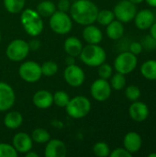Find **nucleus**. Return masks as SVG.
<instances>
[{
  "label": "nucleus",
  "mask_w": 156,
  "mask_h": 157,
  "mask_svg": "<svg viewBox=\"0 0 156 157\" xmlns=\"http://www.w3.org/2000/svg\"><path fill=\"white\" fill-rule=\"evenodd\" d=\"M71 18L79 25L87 26L97 21L98 8L90 0H76L70 7Z\"/></svg>",
  "instance_id": "1"
},
{
  "label": "nucleus",
  "mask_w": 156,
  "mask_h": 157,
  "mask_svg": "<svg viewBox=\"0 0 156 157\" xmlns=\"http://www.w3.org/2000/svg\"><path fill=\"white\" fill-rule=\"evenodd\" d=\"M21 24L25 31L32 37L40 35L43 30V21L36 10L25 9L21 14Z\"/></svg>",
  "instance_id": "2"
},
{
  "label": "nucleus",
  "mask_w": 156,
  "mask_h": 157,
  "mask_svg": "<svg viewBox=\"0 0 156 157\" xmlns=\"http://www.w3.org/2000/svg\"><path fill=\"white\" fill-rule=\"evenodd\" d=\"M81 61L91 67H97L106 62L107 53L105 50L98 44H87L83 47L80 53Z\"/></svg>",
  "instance_id": "3"
},
{
  "label": "nucleus",
  "mask_w": 156,
  "mask_h": 157,
  "mask_svg": "<svg viewBox=\"0 0 156 157\" xmlns=\"http://www.w3.org/2000/svg\"><path fill=\"white\" fill-rule=\"evenodd\" d=\"M67 114L73 119H82L91 110V102L86 97L76 96L69 100L65 107Z\"/></svg>",
  "instance_id": "4"
},
{
  "label": "nucleus",
  "mask_w": 156,
  "mask_h": 157,
  "mask_svg": "<svg viewBox=\"0 0 156 157\" xmlns=\"http://www.w3.org/2000/svg\"><path fill=\"white\" fill-rule=\"evenodd\" d=\"M49 24L52 31L60 35H65L69 33L73 28L71 17L66 12H62L59 10L55 11L50 17Z\"/></svg>",
  "instance_id": "5"
},
{
  "label": "nucleus",
  "mask_w": 156,
  "mask_h": 157,
  "mask_svg": "<svg viewBox=\"0 0 156 157\" xmlns=\"http://www.w3.org/2000/svg\"><path fill=\"white\" fill-rule=\"evenodd\" d=\"M138 64L137 55L129 52H124L119 54L114 61V68L118 73L128 75L133 72Z\"/></svg>",
  "instance_id": "6"
},
{
  "label": "nucleus",
  "mask_w": 156,
  "mask_h": 157,
  "mask_svg": "<svg viewBox=\"0 0 156 157\" xmlns=\"http://www.w3.org/2000/svg\"><path fill=\"white\" fill-rule=\"evenodd\" d=\"M29 43L23 40L17 39L12 40L6 50V54L7 58L13 62L23 61L29 52Z\"/></svg>",
  "instance_id": "7"
},
{
  "label": "nucleus",
  "mask_w": 156,
  "mask_h": 157,
  "mask_svg": "<svg viewBox=\"0 0 156 157\" xmlns=\"http://www.w3.org/2000/svg\"><path fill=\"white\" fill-rule=\"evenodd\" d=\"M113 13L118 20L122 23H128L134 19L137 7L136 5L129 0H121L114 6Z\"/></svg>",
  "instance_id": "8"
},
{
  "label": "nucleus",
  "mask_w": 156,
  "mask_h": 157,
  "mask_svg": "<svg viewBox=\"0 0 156 157\" xmlns=\"http://www.w3.org/2000/svg\"><path fill=\"white\" fill-rule=\"evenodd\" d=\"M18 74L24 81L28 83H35L39 81L42 75L41 66L34 61H28L19 66Z\"/></svg>",
  "instance_id": "9"
},
{
  "label": "nucleus",
  "mask_w": 156,
  "mask_h": 157,
  "mask_svg": "<svg viewBox=\"0 0 156 157\" xmlns=\"http://www.w3.org/2000/svg\"><path fill=\"white\" fill-rule=\"evenodd\" d=\"M91 96L93 98L99 102H104L108 100L111 95V86L108 80L103 78H98L95 80L90 87Z\"/></svg>",
  "instance_id": "10"
},
{
  "label": "nucleus",
  "mask_w": 156,
  "mask_h": 157,
  "mask_svg": "<svg viewBox=\"0 0 156 157\" xmlns=\"http://www.w3.org/2000/svg\"><path fill=\"white\" fill-rule=\"evenodd\" d=\"M63 77L69 86L73 87H78L83 85L86 75L83 69L74 63L72 65H67L63 72Z\"/></svg>",
  "instance_id": "11"
},
{
  "label": "nucleus",
  "mask_w": 156,
  "mask_h": 157,
  "mask_svg": "<svg viewBox=\"0 0 156 157\" xmlns=\"http://www.w3.org/2000/svg\"><path fill=\"white\" fill-rule=\"evenodd\" d=\"M16 101V95L13 88L6 83L0 82V111L10 109Z\"/></svg>",
  "instance_id": "12"
},
{
  "label": "nucleus",
  "mask_w": 156,
  "mask_h": 157,
  "mask_svg": "<svg viewBox=\"0 0 156 157\" xmlns=\"http://www.w3.org/2000/svg\"><path fill=\"white\" fill-rule=\"evenodd\" d=\"M12 145L17 153L26 154L32 149L33 141L26 132H17L12 140Z\"/></svg>",
  "instance_id": "13"
},
{
  "label": "nucleus",
  "mask_w": 156,
  "mask_h": 157,
  "mask_svg": "<svg viewBox=\"0 0 156 157\" xmlns=\"http://www.w3.org/2000/svg\"><path fill=\"white\" fill-rule=\"evenodd\" d=\"M129 115L134 121L143 122L149 116V108L144 102L133 101L129 108Z\"/></svg>",
  "instance_id": "14"
},
{
  "label": "nucleus",
  "mask_w": 156,
  "mask_h": 157,
  "mask_svg": "<svg viewBox=\"0 0 156 157\" xmlns=\"http://www.w3.org/2000/svg\"><path fill=\"white\" fill-rule=\"evenodd\" d=\"M44 155L46 157H65L67 155L66 145L61 140L50 139L45 147Z\"/></svg>",
  "instance_id": "15"
},
{
  "label": "nucleus",
  "mask_w": 156,
  "mask_h": 157,
  "mask_svg": "<svg viewBox=\"0 0 156 157\" xmlns=\"http://www.w3.org/2000/svg\"><path fill=\"white\" fill-rule=\"evenodd\" d=\"M135 26L142 30L150 29L154 22V15L150 9H142L134 17Z\"/></svg>",
  "instance_id": "16"
},
{
  "label": "nucleus",
  "mask_w": 156,
  "mask_h": 157,
  "mask_svg": "<svg viewBox=\"0 0 156 157\" xmlns=\"http://www.w3.org/2000/svg\"><path fill=\"white\" fill-rule=\"evenodd\" d=\"M143 140L141 135L135 132H130L126 133L123 139V146L124 148L130 152L131 155L137 153L142 148Z\"/></svg>",
  "instance_id": "17"
},
{
  "label": "nucleus",
  "mask_w": 156,
  "mask_h": 157,
  "mask_svg": "<svg viewBox=\"0 0 156 157\" xmlns=\"http://www.w3.org/2000/svg\"><path fill=\"white\" fill-rule=\"evenodd\" d=\"M33 104L40 109H46L53 104V95L48 90H40L32 98Z\"/></svg>",
  "instance_id": "18"
},
{
  "label": "nucleus",
  "mask_w": 156,
  "mask_h": 157,
  "mask_svg": "<svg viewBox=\"0 0 156 157\" xmlns=\"http://www.w3.org/2000/svg\"><path fill=\"white\" fill-rule=\"evenodd\" d=\"M83 38L88 44H98L103 40V33L97 27L91 24L84 29Z\"/></svg>",
  "instance_id": "19"
},
{
  "label": "nucleus",
  "mask_w": 156,
  "mask_h": 157,
  "mask_svg": "<svg viewBox=\"0 0 156 157\" xmlns=\"http://www.w3.org/2000/svg\"><path fill=\"white\" fill-rule=\"evenodd\" d=\"M64 51L68 55H71L73 57H77L80 55L82 50H83V44L82 41L76 38V37H69L64 41Z\"/></svg>",
  "instance_id": "20"
},
{
  "label": "nucleus",
  "mask_w": 156,
  "mask_h": 157,
  "mask_svg": "<svg viewBox=\"0 0 156 157\" xmlns=\"http://www.w3.org/2000/svg\"><path fill=\"white\" fill-rule=\"evenodd\" d=\"M107 35L111 40H119L124 34V26L120 20H113L107 25Z\"/></svg>",
  "instance_id": "21"
},
{
  "label": "nucleus",
  "mask_w": 156,
  "mask_h": 157,
  "mask_svg": "<svg viewBox=\"0 0 156 157\" xmlns=\"http://www.w3.org/2000/svg\"><path fill=\"white\" fill-rule=\"evenodd\" d=\"M23 122V117L18 111H11L6 113L4 119V124L7 129L16 130L21 126Z\"/></svg>",
  "instance_id": "22"
},
{
  "label": "nucleus",
  "mask_w": 156,
  "mask_h": 157,
  "mask_svg": "<svg viewBox=\"0 0 156 157\" xmlns=\"http://www.w3.org/2000/svg\"><path fill=\"white\" fill-rule=\"evenodd\" d=\"M142 75L151 81H156V60L150 59L145 61L141 66Z\"/></svg>",
  "instance_id": "23"
},
{
  "label": "nucleus",
  "mask_w": 156,
  "mask_h": 157,
  "mask_svg": "<svg viewBox=\"0 0 156 157\" xmlns=\"http://www.w3.org/2000/svg\"><path fill=\"white\" fill-rule=\"evenodd\" d=\"M36 11L40 17H50L56 11V6L53 4V2L50 0H45L38 4Z\"/></svg>",
  "instance_id": "24"
},
{
  "label": "nucleus",
  "mask_w": 156,
  "mask_h": 157,
  "mask_svg": "<svg viewBox=\"0 0 156 157\" xmlns=\"http://www.w3.org/2000/svg\"><path fill=\"white\" fill-rule=\"evenodd\" d=\"M31 139L38 144H43L48 143V141L51 139V135L46 130L42 128H37L32 132Z\"/></svg>",
  "instance_id": "25"
},
{
  "label": "nucleus",
  "mask_w": 156,
  "mask_h": 157,
  "mask_svg": "<svg viewBox=\"0 0 156 157\" xmlns=\"http://www.w3.org/2000/svg\"><path fill=\"white\" fill-rule=\"evenodd\" d=\"M4 6L9 13L17 14L23 10L25 0H4Z\"/></svg>",
  "instance_id": "26"
},
{
  "label": "nucleus",
  "mask_w": 156,
  "mask_h": 157,
  "mask_svg": "<svg viewBox=\"0 0 156 157\" xmlns=\"http://www.w3.org/2000/svg\"><path fill=\"white\" fill-rule=\"evenodd\" d=\"M114 19H115V15H114L113 11H111V10L104 9L101 11H98V13H97V21L102 26L108 25Z\"/></svg>",
  "instance_id": "27"
},
{
  "label": "nucleus",
  "mask_w": 156,
  "mask_h": 157,
  "mask_svg": "<svg viewBox=\"0 0 156 157\" xmlns=\"http://www.w3.org/2000/svg\"><path fill=\"white\" fill-rule=\"evenodd\" d=\"M111 80H110V86L111 88L115 89V90H121L125 87L126 86V78H125V75H122L120 73H118L111 75Z\"/></svg>",
  "instance_id": "28"
},
{
  "label": "nucleus",
  "mask_w": 156,
  "mask_h": 157,
  "mask_svg": "<svg viewBox=\"0 0 156 157\" xmlns=\"http://www.w3.org/2000/svg\"><path fill=\"white\" fill-rule=\"evenodd\" d=\"M41 66V73L42 75H45L47 77L54 75L58 72V65L56 63L52 61H47L42 63Z\"/></svg>",
  "instance_id": "29"
},
{
  "label": "nucleus",
  "mask_w": 156,
  "mask_h": 157,
  "mask_svg": "<svg viewBox=\"0 0 156 157\" xmlns=\"http://www.w3.org/2000/svg\"><path fill=\"white\" fill-rule=\"evenodd\" d=\"M93 153H94V155L96 156L97 157H107L109 156L110 149H109V146L106 143L99 142V143H97L94 145Z\"/></svg>",
  "instance_id": "30"
},
{
  "label": "nucleus",
  "mask_w": 156,
  "mask_h": 157,
  "mask_svg": "<svg viewBox=\"0 0 156 157\" xmlns=\"http://www.w3.org/2000/svg\"><path fill=\"white\" fill-rule=\"evenodd\" d=\"M69 100V95L64 91H57L53 95V103L60 108H65Z\"/></svg>",
  "instance_id": "31"
},
{
  "label": "nucleus",
  "mask_w": 156,
  "mask_h": 157,
  "mask_svg": "<svg viewBox=\"0 0 156 157\" xmlns=\"http://www.w3.org/2000/svg\"><path fill=\"white\" fill-rule=\"evenodd\" d=\"M141 90L138 86H129L126 89H125V96L126 98L130 100V101H137L140 98H141Z\"/></svg>",
  "instance_id": "32"
},
{
  "label": "nucleus",
  "mask_w": 156,
  "mask_h": 157,
  "mask_svg": "<svg viewBox=\"0 0 156 157\" xmlns=\"http://www.w3.org/2000/svg\"><path fill=\"white\" fill-rule=\"evenodd\" d=\"M98 67V70H97V73H98V75L100 78H103V79H109L113 74V68L111 67V65H109L108 63H103L102 64H100Z\"/></svg>",
  "instance_id": "33"
},
{
  "label": "nucleus",
  "mask_w": 156,
  "mask_h": 157,
  "mask_svg": "<svg viewBox=\"0 0 156 157\" xmlns=\"http://www.w3.org/2000/svg\"><path fill=\"white\" fill-rule=\"evenodd\" d=\"M17 152L13 145L7 144H0V157H17Z\"/></svg>",
  "instance_id": "34"
},
{
  "label": "nucleus",
  "mask_w": 156,
  "mask_h": 157,
  "mask_svg": "<svg viewBox=\"0 0 156 157\" xmlns=\"http://www.w3.org/2000/svg\"><path fill=\"white\" fill-rule=\"evenodd\" d=\"M109 156L111 157H131L132 155L128 152L125 148H116L115 150H113L110 154Z\"/></svg>",
  "instance_id": "35"
},
{
  "label": "nucleus",
  "mask_w": 156,
  "mask_h": 157,
  "mask_svg": "<svg viewBox=\"0 0 156 157\" xmlns=\"http://www.w3.org/2000/svg\"><path fill=\"white\" fill-rule=\"evenodd\" d=\"M142 44L147 50H154V49L156 48V40L151 35L146 36L144 40H143V42Z\"/></svg>",
  "instance_id": "36"
},
{
  "label": "nucleus",
  "mask_w": 156,
  "mask_h": 157,
  "mask_svg": "<svg viewBox=\"0 0 156 157\" xmlns=\"http://www.w3.org/2000/svg\"><path fill=\"white\" fill-rule=\"evenodd\" d=\"M143 50V46L139 41H133L130 45V52L135 55H139L140 53H142Z\"/></svg>",
  "instance_id": "37"
},
{
  "label": "nucleus",
  "mask_w": 156,
  "mask_h": 157,
  "mask_svg": "<svg viewBox=\"0 0 156 157\" xmlns=\"http://www.w3.org/2000/svg\"><path fill=\"white\" fill-rule=\"evenodd\" d=\"M70 7H71V4H70L69 0H59V2L56 6V8H58V10L62 11V12L69 11Z\"/></svg>",
  "instance_id": "38"
},
{
  "label": "nucleus",
  "mask_w": 156,
  "mask_h": 157,
  "mask_svg": "<svg viewBox=\"0 0 156 157\" xmlns=\"http://www.w3.org/2000/svg\"><path fill=\"white\" fill-rule=\"evenodd\" d=\"M29 50L36 51L40 47V42L38 40H32L29 42Z\"/></svg>",
  "instance_id": "39"
},
{
  "label": "nucleus",
  "mask_w": 156,
  "mask_h": 157,
  "mask_svg": "<svg viewBox=\"0 0 156 157\" xmlns=\"http://www.w3.org/2000/svg\"><path fill=\"white\" fill-rule=\"evenodd\" d=\"M150 35L156 40V22H154L150 27Z\"/></svg>",
  "instance_id": "40"
},
{
  "label": "nucleus",
  "mask_w": 156,
  "mask_h": 157,
  "mask_svg": "<svg viewBox=\"0 0 156 157\" xmlns=\"http://www.w3.org/2000/svg\"><path fill=\"white\" fill-rule=\"evenodd\" d=\"M74 57L71 56V55H68V57H66L65 59V63L67 65H72V64H74Z\"/></svg>",
  "instance_id": "41"
},
{
  "label": "nucleus",
  "mask_w": 156,
  "mask_h": 157,
  "mask_svg": "<svg viewBox=\"0 0 156 157\" xmlns=\"http://www.w3.org/2000/svg\"><path fill=\"white\" fill-rule=\"evenodd\" d=\"M26 157H39V155L36 154V153L31 152V150H30L28 153H26Z\"/></svg>",
  "instance_id": "42"
},
{
  "label": "nucleus",
  "mask_w": 156,
  "mask_h": 157,
  "mask_svg": "<svg viewBox=\"0 0 156 157\" xmlns=\"http://www.w3.org/2000/svg\"><path fill=\"white\" fill-rule=\"evenodd\" d=\"M146 1V3L150 6H152V7H156V0H145Z\"/></svg>",
  "instance_id": "43"
},
{
  "label": "nucleus",
  "mask_w": 156,
  "mask_h": 157,
  "mask_svg": "<svg viewBox=\"0 0 156 157\" xmlns=\"http://www.w3.org/2000/svg\"><path fill=\"white\" fill-rule=\"evenodd\" d=\"M129 1H131V3H133L134 5H138V4L143 3L144 0H129Z\"/></svg>",
  "instance_id": "44"
},
{
  "label": "nucleus",
  "mask_w": 156,
  "mask_h": 157,
  "mask_svg": "<svg viewBox=\"0 0 156 157\" xmlns=\"http://www.w3.org/2000/svg\"><path fill=\"white\" fill-rule=\"evenodd\" d=\"M149 157H156V153H152V154H149Z\"/></svg>",
  "instance_id": "45"
},
{
  "label": "nucleus",
  "mask_w": 156,
  "mask_h": 157,
  "mask_svg": "<svg viewBox=\"0 0 156 157\" xmlns=\"http://www.w3.org/2000/svg\"><path fill=\"white\" fill-rule=\"evenodd\" d=\"M0 42H1V33H0Z\"/></svg>",
  "instance_id": "46"
}]
</instances>
